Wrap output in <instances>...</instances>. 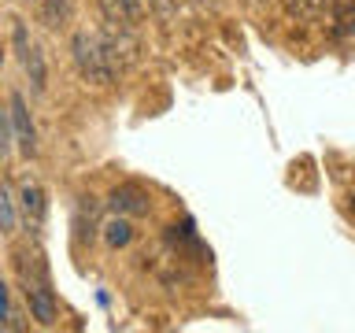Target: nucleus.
<instances>
[{"label": "nucleus", "instance_id": "f257e3e1", "mask_svg": "<svg viewBox=\"0 0 355 333\" xmlns=\"http://www.w3.org/2000/svg\"><path fill=\"white\" fill-rule=\"evenodd\" d=\"M71 56H74V67L85 82L93 85H111L115 82V60L107 52V41L104 33H89V30H78L71 37Z\"/></svg>", "mask_w": 355, "mask_h": 333}, {"label": "nucleus", "instance_id": "9d476101", "mask_svg": "<svg viewBox=\"0 0 355 333\" xmlns=\"http://www.w3.org/2000/svg\"><path fill=\"white\" fill-rule=\"evenodd\" d=\"M15 219H19L15 200H11V189H8V182L0 178V233H11V230H15Z\"/></svg>", "mask_w": 355, "mask_h": 333}, {"label": "nucleus", "instance_id": "20e7f679", "mask_svg": "<svg viewBox=\"0 0 355 333\" xmlns=\"http://www.w3.org/2000/svg\"><path fill=\"white\" fill-rule=\"evenodd\" d=\"M8 115H11V133H15L19 152L26 155V160L37 155V130H33V119H30V108H26V96L22 93H11Z\"/></svg>", "mask_w": 355, "mask_h": 333}, {"label": "nucleus", "instance_id": "0eeeda50", "mask_svg": "<svg viewBox=\"0 0 355 333\" xmlns=\"http://www.w3.org/2000/svg\"><path fill=\"white\" fill-rule=\"evenodd\" d=\"M100 230H104V244H107V248H126V244L133 241V226H130V219H126V215L107 219Z\"/></svg>", "mask_w": 355, "mask_h": 333}, {"label": "nucleus", "instance_id": "dca6fc26", "mask_svg": "<svg viewBox=\"0 0 355 333\" xmlns=\"http://www.w3.org/2000/svg\"><path fill=\"white\" fill-rule=\"evenodd\" d=\"M0 67H4V49H0Z\"/></svg>", "mask_w": 355, "mask_h": 333}, {"label": "nucleus", "instance_id": "7ed1b4c3", "mask_svg": "<svg viewBox=\"0 0 355 333\" xmlns=\"http://www.w3.org/2000/svg\"><path fill=\"white\" fill-rule=\"evenodd\" d=\"M15 211L22 215V226H26L30 233H37V230L44 226V215H49V196H44L41 182H33V178H22Z\"/></svg>", "mask_w": 355, "mask_h": 333}, {"label": "nucleus", "instance_id": "f03ea898", "mask_svg": "<svg viewBox=\"0 0 355 333\" xmlns=\"http://www.w3.org/2000/svg\"><path fill=\"white\" fill-rule=\"evenodd\" d=\"M19 271H22V293H26L30 315L37 318L41 326H55V315H60V307H55V293H52L49 266H44L41 252H33V255H22Z\"/></svg>", "mask_w": 355, "mask_h": 333}, {"label": "nucleus", "instance_id": "2eb2a0df", "mask_svg": "<svg viewBox=\"0 0 355 333\" xmlns=\"http://www.w3.org/2000/svg\"><path fill=\"white\" fill-rule=\"evenodd\" d=\"M148 4H152L155 11H159L163 19H171V11H174V0H148Z\"/></svg>", "mask_w": 355, "mask_h": 333}, {"label": "nucleus", "instance_id": "423d86ee", "mask_svg": "<svg viewBox=\"0 0 355 333\" xmlns=\"http://www.w3.org/2000/svg\"><path fill=\"white\" fill-rule=\"evenodd\" d=\"M111 26H137L144 15V0H96Z\"/></svg>", "mask_w": 355, "mask_h": 333}, {"label": "nucleus", "instance_id": "ddd939ff", "mask_svg": "<svg viewBox=\"0 0 355 333\" xmlns=\"http://www.w3.org/2000/svg\"><path fill=\"white\" fill-rule=\"evenodd\" d=\"M11 141H15V137H11V115H8V111H0V155L8 152Z\"/></svg>", "mask_w": 355, "mask_h": 333}, {"label": "nucleus", "instance_id": "9b49d317", "mask_svg": "<svg viewBox=\"0 0 355 333\" xmlns=\"http://www.w3.org/2000/svg\"><path fill=\"white\" fill-rule=\"evenodd\" d=\"M0 330H22L19 311L11 307V289H8V282H0Z\"/></svg>", "mask_w": 355, "mask_h": 333}, {"label": "nucleus", "instance_id": "4468645a", "mask_svg": "<svg viewBox=\"0 0 355 333\" xmlns=\"http://www.w3.org/2000/svg\"><path fill=\"white\" fill-rule=\"evenodd\" d=\"M337 8H340V11H355V4H352V0H337ZM337 33H340V37H348V33H355V19H340Z\"/></svg>", "mask_w": 355, "mask_h": 333}, {"label": "nucleus", "instance_id": "6e6552de", "mask_svg": "<svg viewBox=\"0 0 355 333\" xmlns=\"http://www.w3.org/2000/svg\"><path fill=\"white\" fill-rule=\"evenodd\" d=\"M41 19L49 30H60L71 19V0H41Z\"/></svg>", "mask_w": 355, "mask_h": 333}, {"label": "nucleus", "instance_id": "1a4fd4ad", "mask_svg": "<svg viewBox=\"0 0 355 333\" xmlns=\"http://www.w3.org/2000/svg\"><path fill=\"white\" fill-rule=\"evenodd\" d=\"M22 67H26V74H30V82H33V89H44V56H41V49L30 41V49L22 52Z\"/></svg>", "mask_w": 355, "mask_h": 333}, {"label": "nucleus", "instance_id": "f8f14e48", "mask_svg": "<svg viewBox=\"0 0 355 333\" xmlns=\"http://www.w3.org/2000/svg\"><path fill=\"white\" fill-rule=\"evenodd\" d=\"M322 8H326V0H288V11L296 19H318Z\"/></svg>", "mask_w": 355, "mask_h": 333}, {"label": "nucleus", "instance_id": "39448f33", "mask_svg": "<svg viewBox=\"0 0 355 333\" xmlns=\"http://www.w3.org/2000/svg\"><path fill=\"white\" fill-rule=\"evenodd\" d=\"M111 211L115 215H148V207H152V200H148V193H144L141 185H119V189H111Z\"/></svg>", "mask_w": 355, "mask_h": 333}]
</instances>
